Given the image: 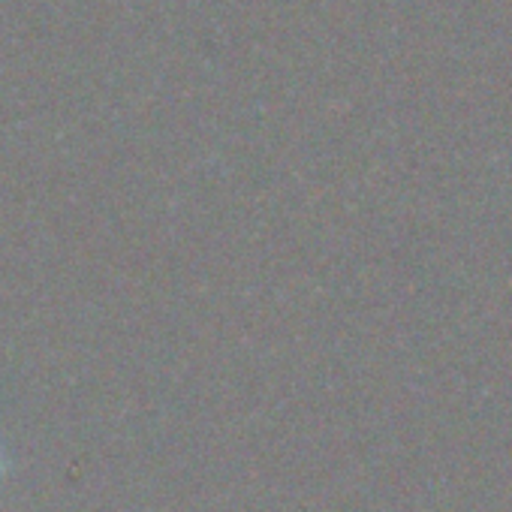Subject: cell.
<instances>
[{"label": "cell", "mask_w": 512, "mask_h": 512, "mask_svg": "<svg viewBox=\"0 0 512 512\" xmlns=\"http://www.w3.org/2000/svg\"><path fill=\"white\" fill-rule=\"evenodd\" d=\"M0 476H4V452H0Z\"/></svg>", "instance_id": "1"}]
</instances>
